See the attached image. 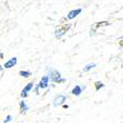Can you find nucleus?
Returning a JSON list of instances; mask_svg holds the SVG:
<instances>
[{"label":"nucleus","instance_id":"f257e3e1","mask_svg":"<svg viewBox=\"0 0 123 123\" xmlns=\"http://www.w3.org/2000/svg\"><path fill=\"white\" fill-rule=\"evenodd\" d=\"M47 73H48V77H49V79H50V81H52V82L63 83L66 81V79H62V78H61L60 72L53 68L48 67V68H47Z\"/></svg>","mask_w":123,"mask_h":123},{"label":"nucleus","instance_id":"f03ea898","mask_svg":"<svg viewBox=\"0 0 123 123\" xmlns=\"http://www.w3.org/2000/svg\"><path fill=\"white\" fill-rule=\"evenodd\" d=\"M66 100H67V97L66 95H63V94H59V95H57V97L53 99V106H59V105H61V104H63V103L66 102Z\"/></svg>","mask_w":123,"mask_h":123},{"label":"nucleus","instance_id":"7ed1b4c3","mask_svg":"<svg viewBox=\"0 0 123 123\" xmlns=\"http://www.w3.org/2000/svg\"><path fill=\"white\" fill-rule=\"evenodd\" d=\"M69 28H70V26H63L62 28H58L55 31V37L57 38V39H61L63 34L69 30Z\"/></svg>","mask_w":123,"mask_h":123},{"label":"nucleus","instance_id":"20e7f679","mask_svg":"<svg viewBox=\"0 0 123 123\" xmlns=\"http://www.w3.org/2000/svg\"><path fill=\"white\" fill-rule=\"evenodd\" d=\"M32 88H33V82H29L22 89V91H21V93H20V97L22 98V99L23 98H27L29 95V92L32 90Z\"/></svg>","mask_w":123,"mask_h":123},{"label":"nucleus","instance_id":"39448f33","mask_svg":"<svg viewBox=\"0 0 123 123\" xmlns=\"http://www.w3.org/2000/svg\"><path fill=\"white\" fill-rule=\"evenodd\" d=\"M49 81H50V79H49L48 75L42 77L40 79V81H39V86H40V88H42V89H46L47 86H49Z\"/></svg>","mask_w":123,"mask_h":123},{"label":"nucleus","instance_id":"423d86ee","mask_svg":"<svg viewBox=\"0 0 123 123\" xmlns=\"http://www.w3.org/2000/svg\"><path fill=\"white\" fill-rule=\"evenodd\" d=\"M86 89V86H75L71 91V94L75 95V97H79V95L82 93V91Z\"/></svg>","mask_w":123,"mask_h":123},{"label":"nucleus","instance_id":"0eeeda50","mask_svg":"<svg viewBox=\"0 0 123 123\" xmlns=\"http://www.w3.org/2000/svg\"><path fill=\"white\" fill-rule=\"evenodd\" d=\"M17 58H11V59H10V60H8L7 61V62H5V68L6 69H10V68H13L14 66H16V64H17Z\"/></svg>","mask_w":123,"mask_h":123},{"label":"nucleus","instance_id":"6e6552de","mask_svg":"<svg viewBox=\"0 0 123 123\" xmlns=\"http://www.w3.org/2000/svg\"><path fill=\"white\" fill-rule=\"evenodd\" d=\"M81 11H82V9H75V10H71V11L68 13V16H67V18H68L69 20L70 19H73V18H75L79 13H81Z\"/></svg>","mask_w":123,"mask_h":123},{"label":"nucleus","instance_id":"1a4fd4ad","mask_svg":"<svg viewBox=\"0 0 123 123\" xmlns=\"http://www.w3.org/2000/svg\"><path fill=\"white\" fill-rule=\"evenodd\" d=\"M19 105H20V112H21V113H26V112L30 109V106L27 104L26 101H23V100L20 102V104H19Z\"/></svg>","mask_w":123,"mask_h":123},{"label":"nucleus","instance_id":"9d476101","mask_svg":"<svg viewBox=\"0 0 123 123\" xmlns=\"http://www.w3.org/2000/svg\"><path fill=\"white\" fill-rule=\"evenodd\" d=\"M95 66H97L95 63H89V64H86V66L83 68V72H88L89 70H91L92 68H94Z\"/></svg>","mask_w":123,"mask_h":123},{"label":"nucleus","instance_id":"9b49d317","mask_svg":"<svg viewBox=\"0 0 123 123\" xmlns=\"http://www.w3.org/2000/svg\"><path fill=\"white\" fill-rule=\"evenodd\" d=\"M19 74H20L21 77H23V78H29L30 75H31V72H30V71H25V70H21V71H19Z\"/></svg>","mask_w":123,"mask_h":123},{"label":"nucleus","instance_id":"f8f14e48","mask_svg":"<svg viewBox=\"0 0 123 123\" xmlns=\"http://www.w3.org/2000/svg\"><path fill=\"white\" fill-rule=\"evenodd\" d=\"M94 86H95V90H97V91H99V90L102 89L103 86H104V84H103L101 81H97V82L94 83Z\"/></svg>","mask_w":123,"mask_h":123},{"label":"nucleus","instance_id":"ddd939ff","mask_svg":"<svg viewBox=\"0 0 123 123\" xmlns=\"http://www.w3.org/2000/svg\"><path fill=\"white\" fill-rule=\"evenodd\" d=\"M11 120H12V115H10V114H9V115H7V117H6V119L3 120V123H9V122H10V121H11Z\"/></svg>","mask_w":123,"mask_h":123},{"label":"nucleus","instance_id":"4468645a","mask_svg":"<svg viewBox=\"0 0 123 123\" xmlns=\"http://www.w3.org/2000/svg\"><path fill=\"white\" fill-rule=\"evenodd\" d=\"M119 41H120V44L123 47V37H121V38H120V40H119Z\"/></svg>","mask_w":123,"mask_h":123}]
</instances>
